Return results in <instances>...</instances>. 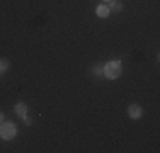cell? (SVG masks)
<instances>
[{
	"instance_id": "cell-4",
	"label": "cell",
	"mask_w": 160,
	"mask_h": 153,
	"mask_svg": "<svg viewBox=\"0 0 160 153\" xmlns=\"http://www.w3.org/2000/svg\"><path fill=\"white\" fill-rule=\"evenodd\" d=\"M16 112H17L21 117L28 116V106H26L24 102H17V104H16Z\"/></svg>"
},
{
	"instance_id": "cell-5",
	"label": "cell",
	"mask_w": 160,
	"mask_h": 153,
	"mask_svg": "<svg viewBox=\"0 0 160 153\" xmlns=\"http://www.w3.org/2000/svg\"><path fill=\"white\" fill-rule=\"evenodd\" d=\"M96 12H97V15H99L101 19H104V17H108V15L111 14V9H109L108 5H99Z\"/></svg>"
},
{
	"instance_id": "cell-3",
	"label": "cell",
	"mask_w": 160,
	"mask_h": 153,
	"mask_svg": "<svg viewBox=\"0 0 160 153\" xmlns=\"http://www.w3.org/2000/svg\"><path fill=\"white\" fill-rule=\"evenodd\" d=\"M128 114L131 119H138L140 116H142V107H140L138 104H131L128 107Z\"/></svg>"
},
{
	"instance_id": "cell-1",
	"label": "cell",
	"mask_w": 160,
	"mask_h": 153,
	"mask_svg": "<svg viewBox=\"0 0 160 153\" xmlns=\"http://www.w3.org/2000/svg\"><path fill=\"white\" fill-rule=\"evenodd\" d=\"M102 73L108 76L109 80H114L121 75V61L119 60H112L108 61V63L102 67Z\"/></svg>"
},
{
	"instance_id": "cell-8",
	"label": "cell",
	"mask_w": 160,
	"mask_h": 153,
	"mask_svg": "<svg viewBox=\"0 0 160 153\" xmlns=\"http://www.w3.org/2000/svg\"><path fill=\"white\" fill-rule=\"evenodd\" d=\"M92 73L94 75H102V67L101 65H96V67L92 68Z\"/></svg>"
},
{
	"instance_id": "cell-2",
	"label": "cell",
	"mask_w": 160,
	"mask_h": 153,
	"mask_svg": "<svg viewBox=\"0 0 160 153\" xmlns=\"http://www.w3.org/2000/svg\"><path fill=\"white\" fill-rule=\"evenodd\" d=\"M16 133H17V129L12 122H2V124H0V136H2L3 140H7V141L12 140V138L16 136Z\"/></svg>"
},
{
	"instance_id": "cell-10",
	"label": "cell",
	"mask_w": 160,
	"mask_h": 153,
	"mask_svg": "<svg viewBox=\"0 0 160 153\" xmlns=\"http://www.w3.org/2000/svg\"><path fill=\"white\" fill-rule=\"evenodd\" d=\"M2 122H3V114L0 112V124H2Z\"/></svg>"
},
{
	"instance_id": "cell-9",
	"label": "cell",
	"mask_w": 160,
	"mask_h": 153,
	"mask_svg": "<svg viewBox=\"0 0 160 153\" xmlns=\"http://www.w3.org/2000/svg\"><path fill=\"white\" fill-rule=\"evenodd\" d=\"M22 119H24V122H26V124H28V126H29V124H31V122H32V121H31V117H29V116H24V117H22Z\"/></svg>"
},
{
	"instance_id": "cell-6",
	"label": "cell",
	"mask_w": 160,
	"mask_h": 153,
	"mask_svg": "<svg viewBox=\"0 0 160 153\" xmlns=\"http://www.w3.org/2000/svg\"><path fill=\"white\" fill-rule=\"evenodd\" d=\"M109 9L114 10V12H119V10H123V5H121V3H118V2H111Z\"/></svg>"
},
{
	"instance_id": "cell-7",
	"label": "cell",
	"mask_w": 160,
	"mask_h": 153,
	"mask_svg": "<svg viewBox=\"0 0 160 153\" xmlns=\"http://www.w3.org/2000/svg\"><path fill=\"white\" fill-rule=\"evenodd\" d=\"M7 68H9V61L7 60H0V73H3V72H7Z\"/></svg>"
},
{
	"instance_id": "cell-11",
	"label": "cell",
	"mask_w": 160,
	"mask_h": 153,
	"mask_svg": "<svg viewBox=\"0 0 160 153\" xmlns=\"http://www.w3.org/2000/svg\"><path fill=\"white\" fill-rule=\"evenodd\" d=\"M109 2H111V0H109Z\"/></svg>"
}]
</instances>
